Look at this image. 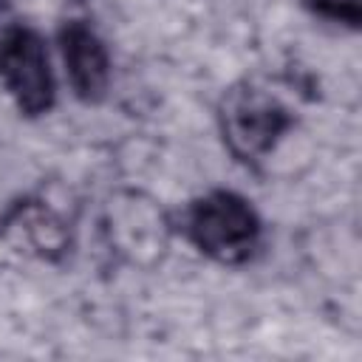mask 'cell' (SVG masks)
Returning a JSON list of instances; mask_svg holds the SVG:
<instances>
[{
	"instance_id": "obj_2",
	"label": "cell",
	"mask_w": 362,
	"mask_h": 362,
	"mask_svg": "<svg viewBox=\"0 0 362 362\" xmlns=\"http://www.w3.org/2000/svg\"><path fill=\"white\" fill-rule=\"evenodd\" d=\"M294 110L274 90L249 79L223 90L218 102L221 141L226 153L243 167H257L266 161L294 127Z\"/></svg>"
},
{
	"instance_id": "obj_7",
	"label": "cell",
	"mask_w": 362,
	"mask_h": 362,
	"mask_svg": "<svg viewBox=\"0 0 362 362\" xmlns=\"http://www.w3.org/2000/svg\"><path fill=\"white\" fill-rule=\"evenodd\" d=\"M6 6H8V0H0V11H3V8H6Z\"/></svg>"
},
{
	"instance_id": "obj_6",
	"label": "cell",
	"mask_w": 362,
	"mask_h": 362,
	"mask_svg": "<svg viewBox=\"0 0 362 362\" xmlns=\"http://www.w3.org/2000/svg\"><path fill=\"white\" fill-rule=\"evenodd\" d=\"M300 3L328 23H342L348 28H359L362 0H300Z\"/></svg>"
},
{
	"instance_id": "obj_3",
	"label": "cell",
	"mask_w": 362,
	"mask_h": 362,
	"mask_svg": "<svg viewBox=\"0 0 362 362\" xmlns=\"http://www.w3.org/2000/svg\"><path fill=\"white\" fill-rule=\"evenodd\" d=\"M0 88L25 119L48 116L57 105L48 42L28 23H6L0 28Z\"/></svg>"
},
{
	"instance_id": "obj_1",
	"label": "cell",
	"mask_w": 362,
	"mask_h": 362,
	"mask_svg": "<svg viewBox=\"0 0 362 362\" xmlns=\"http://www.w3.org/2000/svg\"><path fill=\"white\" fill-rule=\"evenodd\" d=\"M181 235L212 263L243 266L263 246V218L246 195L218 187L184 206Z\"/></svg>"
},
{
	"instance_id": "obj_5",
	"label": "cell",
	"mask_w": 362,
	"mask_h": 362,
	"mask_svg": "<svg viewBox=\"0 0 362 362\" xmlns=\"http://www.w3.org/2000/svg\"><path fill=\"white\" fill-rule=\"evenodd\" d=\"M57 48L74 96L85 105H99L107 96L113 76L110 51L102 34L88 20L68 17L57 31Z\"/></svg>"
},
{
	"instance_id": "obj_4",
	"label": "cell",
	"mask_w": 362,
	"mask_h": 362,
	"mask_svg": "<svg viewBox=\"0 0 362 362\" xmlns=\"http://www.w3.org/2000/svg\"><path fill=\"white\" fill-rule=\"evenodd\" d=\"M0 238L11 252L42 263H57L71 249V226L65 215L40 195H23L3 209Z\"/></svg>"
}]
</instances>
